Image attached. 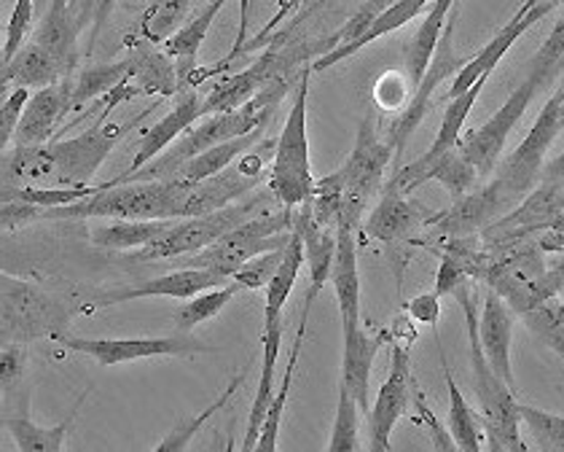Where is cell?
Segmentation results:
<instances>
[{
    "instance_id": "cell-1",
    "label": "cell",
    "mask_w": 564,
    "mask_h": 452,
    "mask_svg": "<svg viewBox=\"0 0 564 452\" xmlns=\"http://www.w3.org/2000/svg\"><path fill=\"white\" fill-rule=\"evenodd\" d=\"M124 132V125H97L70 140H48L39 146L14 143L3 151V186H91L97 170Z\"/></svg>"
},
{
    "instance_id": "cell-2",
    "label": "cell",
    "mask_w": 564,
    "mask_h": 452,
    "mask_svg": "<svg viewBox=\"0 0 564 452\" xmlns=\"http://www.w3.org/2000/svg\"><path fill=\"white\" fill-rule=\"evenodd\" d=\"M564 71V17L554 24V30L549 33V39L543 41V46L538 49L535 57L530 60V71H527L524 82L508 95V100L502 103L500 111H495L476 130L463 132L459 138V151L470 159V164L478 170V175L484 179H492V173L498 170L502 151H506L508 138H511L513 127L524 119L527 108L532 106L535 95L545 89V84H554L556 76Z\"/></svg>"
},
{
    "instance_id": "cell-3",
    "label": "cell",
    "mask_w": 564,
    "mask_h": 452,
    "mask_svg": "<svg viewBox=\"0 0 564 452\" xmlns=\"http://www.w3.org/2000/svg\"><path fill=\"white\" fill-rule=\"evenodd\" d=\"M288 92V76L280 73L267 89L261 92L259 97L248 103V106L237 108V111H218V114H207L205 119H199L192 130L186 132L181 140H175L173 149L159 154L153 162L145 164L140 173H134L132 179L121 181V183H130V181H167L170 175L181 168L186 159H192L196 154L207 149H216L220 143H229L235 138H245L250 132L263 130V125L269 121V116L274 114L278 108L280 97Z\"/></svg>"
},
{
    "instance_id": "cell-4",
    "label": "cell",
    "mask_w": 564,
    "mask_h": 452,
    "mask_svg": "<svg viewBox=\"0 0 564 452\" xmlns=\"http://www.w3.org/2000/svg\"><path fill=\"white\" fill-rule=\"evenodd\" d=\"M188 181L100 183L95 194L73 205L44 207L41 222L70 218H186Z\"/></svg>"
},
{
    "instance_id": "cell-5",
    "label": "cell",
    "mask_w": 564,
    "mask_h": 452,
    "mask_svg": "<svg viewBox=\"0 0 564 452\" xmlns=\"http://www.w3.org/2000/svg\"><path fill=\"white\" fill-rule=\"evenodd\" d=\"M463 304L465 326H468V342H470V369H474V390L478 399V420L481 429L487 433V448L489 452H527L524 439H521V401L513 394L498 372L492 369L481 351V340H478V310L474 304V294L468 286L455 294Z\"/></svg>"
},
{
    "instance_id": "cell-6",
    "label": "cell",
    "mask_w": 564,
    "mask_h": 452,
    "mask_svg": "<svg viewBox=\"0 0 564 452\" xmlns=\"http://www.w3.org/2000/svg\"><path fill=\"white\" fill-rule=\"evenodd\" d=\"M0 340L3 345H30L39 340L59 342L70 329V313L57 297L33 280L0 275Z\"/></svg>"
},
{
    "instance_id": "cell-7",
    "label": "cell",
    "mask_w": 564,
    "mask_h": 452,
    "mask_svg": "<svg viewBox=\"0 0 564 452\" xmlns=\"http://www.w3.org/2000/svg\"><path fill=\"white\" fill-rule=\"evenodd\" d=\"M293 226H296V207L274 205L239 224L237 229L226 232L213 246L196 250L192 259H186V267H202V270H213L220 278L231 280L245 261L256 259L267 250L285 248L291 243Z\"/></svg>"
},
{
    "instance_id": "cell-8",
    "label": "cell",
    "mask_w": 564,
    "mask_h": 452,
    "mask_svg": "<svg viewBox=\"0 0 564 452\" xmlns=\"http://www.w3.org/2000/svg\"><path fill=\"white\" fill-rule=\"evenodd\" d=\"M310 73L299 76L296 97H293L291 114H288L282 132L272 151V168H269L267 189L274 194L280 205L302 207L310 203L315 175H312L310 159V132H306V103H310Z\"/></svg>"
},
{
    "instance_id": "cell-9",
    "label": "cell",
    "mask_w": 564,
    "mask_h": 452,
    "mask_svg": "<svg viewBox=\"0 0 564 452\" xmlns=\"http://www.w3.org/2000/svg\"><path fill=\"white\" fill-rule=\"evenodd\" d=\"M562 103H564V84L554 89V95L549 97V103L543 106V111L538 114L535 125L527 132V138L517 146L513 154L500 159L498 170L489 179V189L495 192V197L500 200L502 211H511L517 207L527 194L535 189V183L541 181V168L543 159L549 154L551 143L556 136L564 130L562 125Z\"/></svg>"
},
{
    "instance_id": "cell-10",
    "label": "cell",
    "mask_w": 564,
    "mask_h": 452,
    "mask_svg": "<svg viewBox=\"0 0 564 452\" xmlns=\"http://www.w3.org/2000/svg\"><path fill=\"white\" fill-rule=\"evenodd\" d=\"M280 205L274 200V194L250 192L248 197L237 200V203L220 207V211L205 213V216H192V218H177V222L170 224V229L164 232L162 237L151 243V246L134 250V259L138 261H156V259H177V256H192L196 250L213 246V243L220 240L226 232L237 229L239 224H245L248 218L259 216V213L269 211V207Z\"/></svg>"
},
{
    "instance_id": "cell-11",
    "label": "cell",
    "mask_w": 564,
    "mask_h": 452,
    "mask_svg": "<svg viewBox=\"0 0 564 452\" xmlns=\"http://www.w3.org/2000/svg\"><path fill=\"white\" fill-rule=\"evenodd\" d=\"M545 254L538 237L513 243V246L495 248L489 270L481 283L492 289L517 315L541 308L549 299H556V289L545 278Z\"/></svg>"
},
{
    "instance_id": "cell-12",
    "label": "cell",
    "mask_w": 564,
    "mask_h": 452,
    "mask_svg": "<svg viewBox=\"0 0 564 452\" xmlns=\"http://www.w3.org/2000/svg\"><path fill=\"white\" fill-rule=\"evenodd\" d=\"M395 159V149L388 138H379L371 116H366L355 136V146L339 173L345 181V205H341L339 222H349L360 232V222L369 213L371 200L379 197L390 162Z\"/></svg>"
},
{
    "instance_id": "cell-13",
    "label": "cell",
    "mask_w": 564,
    "mask_h": 452,
    "mask_svg": "<svg viewBox=\"0 0 564 452\" xmlns=\"http://www.w3.org/2000/svg\"><path fill=\"white\" fill-rule=\"evenodd\" d=\"M67 351L84 353V356L95 358L100 366H121L130 362H143V358H159V356H177V358H192V356H210V353H220L216 345H205V342L194 340L192 334H170V337H119V340H89V337H73L65 334L59 340Z\"/></svg>"
},
{
    "instance_id": "cell-14",
    "label": "cell",
    "mask_w": 564,
    "mask_h": 452,
    "mask_svg": "<svg viewBox=\"0 0 564 452\" xmlns=\"http://www.w3.org/2000/svg\"><path fill=\"white\" fill-rule=\"evenodd\" d=\"M564 211V189L562 181H543L541 186L532 189L517 207L506 213V216L495 218L492 224L484 226L478 232L484 248H506L513 243L530 240V237H541L551 224L560 218Z\"/></svg>"
},
{
    "instance_id": "cell-15",
    "label": "cell",
    "mask_w": 564,
    "mask_h": 452,
    "mask_svg": "<svg viewBox=\"0 0 564 452\" xmlns=\"http://www.w3.org/2000/svg\"><path fill=\"white\" fill-rule=\"evenodd\" d=\"M414 369L412 353L406 342H392L390 356V375L379 388L377 401L369 412L371 429V452H390L392 450V429L398 420L409 412V405L414 399Z\"/></svg>"
},
{
    "instance_id": "cell-16",
    "label": "cell",
    "mask_w": 564,
    "mask_h": 452,
    "mask_svg": "<svg viewBox=\"0 0 564 452\" xmlns=\"http://www.w3.org/2000/svg\"><path fill=\"white\" fill-rule=\"evenodd\" d=\"M556 6H560V0H524L517 14L502 24L500 33L495 35V39L489 41V44L484 46L474 60H468V63L457 71L455 84H452V89H449V100L452 97L463 95V92H468L478 82V78L492 76V71L498 68L500 60L511 52V46L517 44L521 35H524L527 30L535 28L538 22H543L545 17L556 9Z\"/></svg>"
},
{
    "instance_id": "cell-17",
    "label": "cell",
    "mask_w": 564,
    "mask_h": 452,
    "mask_svg": "<svg viewBox=\"0 0 564 452\" xmlns=\"http://www.w3.org/2000/svg\"><path fill=\"white\" fill-rule=\"evenodd\" d=\"M207 114L210 111H207L205 95H199L194 87L181 89L175 106L170 108V111L164 114L156 125L145 130V136H143V140H140V146H138V151H134V159L130 162V168H127V173H121L119 179H113V183H121V181L132 179L134 173H140L145 164L153 162L159 154H164V151H167L175 140H181L183 136H186L196 121L205 119Z\"/></svg>"
},
{
    "instance_id": "cell-18",
    "label": "cell",
    "mask_w": 564,
    "mask_h": 452,
    "mask_svg": "<svg viewBox=\"0 0 564 452\" xmlns=\"http://www.w3.org/2000/svg\"><path fill=\"white\" fill-rule=\"evenodd\" d=\"M455 17H452L449 24H446L444 39H441V44H438V52H435L431 68H427L425 78L420 82V87L414 89V97L409 100V106L403 108L401 119L390 127L388 140L392 143V149H395V157L406 149L409 138L414 136V130L422 125V119H425V114H427V108H431L438 84L444 82L449 73H457L465 63H468V60H457L455 52H452V30H455V22H457Z\"/></svg>"
},
{
    "instance_id": "cell-19",
    "label": "cell",
    "mask_w": 564,
    "mask_h": 452,
    "mask_svg": "<svg viewBox=\"0 0 564 452\" xmlns=\"http://www.w3.org/2000/svg\"><path fill=\"white\" fill-rule=\"evenodd\" d=\"M218 286H226V278H220L218 272L202 270V267H183V270H175L170 275H162V278L143 280L140 286H124V289H113L91 299L87 310H106L113 308V304L121 302H138V299H151V297H164V299H192L207 289H218Z\"/></svg>"
},
{
    "instance_id": "cell-20",
    "label": "cell",
    "mask_w": 564,
    "mask_h": 452,
    "mask_svg": "<svg viewBox=\"0 0 564 452\" xmlns=\"http://www.w3.org/2000/svg\"><path fill=\"white\" fill-rule=\"evenodd\" d=\"M487 78L489 76L478 78V82L468 92L452 97L449 106H446V111H444V119H441L438 136H435L431 149H427L420 159H414L412 164H406V168H401L395 175H392V181L398 183V189H401L403 194L414 192L416 175H420L427 164H433L435 159L444 157L446 151L457 149L459 138H463V132H465V121H468V116H470V111H474L478 97H481V89H484V84H487Z\"/></svg>"
},
{
    "instance_id": "cell-21",
    "label": "cell",
    "mask_w": 564,
    "mask_h": 452,
    "mask_svg": "<svg viewBox=\"0 0 564 452\" xmlns=\"http://www.w3.org/2000/svg\"><path fill=\"white\" fill-rule=\"evenodd\" d=\"M390 332L379 329V332H369L366 326L341 329V377L339 380L347 385L349 394L360 405V412H371V372L373 362H377L379 351L388 342Z\"/></svg>"
},
{
    "instance_id": "cell-22",
    "label": "cell",
    "mask_w": 564,
    "mask_h": 452,
    "mask_svg": "<svg viewBox=\"0 0 564 452\" xmlns=\"http://www.w3.org/2000/svg\"><path fill=\"white\" fill-rule=\"evenodd\" d=\"M500 216H506V211H502L500 200L495 197L489 183H484L481 189H474V192L452 200V205L446 211L435 213V218H431L427 226H431L433 237L452 240V237H474Z\"/></svg>"
},
{
    "instance_id": "cell-23",
    "label": "cell",
    "mask_w": 564,
    "mask_h": 452,
    "mask_svg": "<svg viewBox=\"0 0 564 452\" xmlns=\"http://www.w3.org/2000/svg\"><path fill=\"white\" fill-rule=\"evenodd\" d=\"M358 229L349 222L336 224V259L330 270L341 329L364 326L360 315V272H358Z\"/></svg>"
},
{
    "instance_id": "cell-24",
    "label": "cell",
    "mask_w": 564,
    "mask_h": 452,
    "mask_svg": "<svg viewBox=\"0 0 564 452\" xmlns=\"http://www.w3.org/2000/svg\"><path fill=\"white\" fill-rule=\"evenodd\" d=\"M282 318H263V332H261V380L256 388L253 405L248 412V431H245L242 450L253 452L259 444L263 415H267L269 405L274 399V390H278V362H280V345H282Z\"/></svg>"
},
{
    "instance_id": "cell-25",
    "label": "cell",
    "mask_w": 564,
    "mask_h": 452,
    "mask_svg": "<svg viewBox=\"0 0 564 452\" xmlns=\"http://www.w3.org/2000/svg\"><path fill=\"white\" fill-rule=\"evenodd\" d=\"M422 224L420 211L409 203V194H403L398 189L395 181H390L388 186L379 192V203L366 213V218L360 222V232L371 240L379 243H398L406 240L409 235Z\"/></svg>"
},
{
    "instance_id": "cell-26",
    "label": "cell",
    "mask_w": 564,
    "mask_h": 452,
    "mask_svg": "<svg viewBox=\"0 0 564 452\" xmlns=\"http://www.w3.org/2000/svg\"><path fill=\"white\" fill-rule=\"evenodd\" d=\"M478 340L489 366L513 388L511 342H513V310L508 308L492 289L484 297L481 318H478Z\"/></svg>"
},
{
    "instance_id": "cell-27",
    "label": "cell",
    "mask_w": 564,
    "mask_h": 452,
    "mask_svg": "<svg viewBox=\"0 0 564 452\" xmlns=\"http://www.w3.org/2000/svg\"><path fill=\"white\" fill-rule=\"evenodd\" d=\"M127 60H130V87H134L138 95H181L183 82L177 63L167 52H159L156 44L138 39L130 46Z\"/></svg>"
},
{
    "instance_id": "cell-28",
    "label": "cell",
    "mask_w": 564,
    "mask_h": 452,
    "mask_svg": "<svg viewBox=\"0 0 564 452\" xmlns=\"http://www.w3.org/2000/svg\"><path fill=\"white\" fill-rule=\"evenodd\" d=\"M70 89H73V78H65L63 84H54V87L35 89L33 97H30L28 108H24V116L20 121V130H17L14 136V143L17 146L48 143L57 121L63 119L65 111H70L73 108Z\"/></svg>"
},
{
    "instance_id": "cell-29",
    "label": "cell",
    "mask_w": 564,
    "mask_h": 452,
    "mask_svg": "<svg viewBox=\"0 0 564 452\" xmlns=\"http://www.w3.org/2000/svg\"><path fill=\"white\" fill-rule=\"evenodd\" d=\"M296 229L304 237V254H306V270H310V289H306L304 302L315 304L321 291L326 289L334 270L336 259V229L334 226H323L312 216L310 203L296 207Z\"/></svg>"
},
{
    "instance_id": "cell-30",
    "label": "cell",
    "mask_w": 564,
    "mask_h": 452,
    "mask_svg": "<svg viewBox=\"0 0 564 452\" xmlns=\"http://www.w3.org/2000/svg\"><path fill=\"white\" fill-rule=\"evenodd\" d=\"M285 73L280 68V60L274 54L259 60L256 65H250L248 71L235 73V76H226L205 95L207 100V111L218 114V111H237V108L248 106L253 97H259L274 78Z\"/></svg>"
},
{
    "instance_id": "cell-31",
    "label": "cell",
    "mask_w": 564,
    "mask_h": 452,
    "mask_svg": "<svg viewBox=\"0 0 564 452\" xmlns=\"http://www.w3.org/2000/svg\"><path fill=\"white\" fill-rule=\"evenodd\" d=\"M78 24L82 22L73 20L70 0H52L33 35L35 44L52 52V57L63 65L67 78H73L78 65Z\"/></svg>"
},
{
    "instance_id": "cell-32",
    "label": "cell",
    "mask_w": 564,
    "mask_h": 452,
    "mask_svg": "<svg viewBox=\"0 0 564 452\" xmlns=\"http://www.w3.org/2000/svg\"><path fill=\"white\" fill-rule=\"evenodd\" d=\"M0 84L6 87H28V89H46L54 87V84H63L67 78V73L63 71V65L52 57V52H46L44 46L30 41L24 44L14 57L9 60L6 65H0Z\"/></svg>"
},
{
    "instance_id": "cell-33",
    "label": "cell",
    "mask_w": 564,
    "mask_h": 452,
    "mask_svg": "<svg viewBox=\"0 0 564 452\" xmlns=\"http://www.w3.org/2000/svg\"><path fill=\"white\" fill-rule=\"evenodd\" d=\"M455 3H459V0H433L425 20L420 22V30H416L414 39L409 41L406 52H403V65H406L409 82H412L414 89L420 87V82L425 78L427 68H431L435 52H438L441 39H444L446 24H449Z\"/></svg>"
},
{
    "instance_id": "cell-34",
    "label": "cell",
    "mask_w": 564,
    "mask_h": 452,
    "mask_svg": "<svg viewBox=\"0 0 564 452\" xmlns=\"http://www.w3.org/2000/svg\"><path fill=\"white\" fill-rule=\"evenodd\" d=\"M89 396H91V385L82 396H78L76 405L70 409V415H67L65 420H59L57 426H39L30 418H24V415L22 418L9 415V418H3V429L11 433V439H14L17 450L20 452H63L67 433H70L73 426H76L78 412H82L84 401H87Z\"/></svg>"
},
{
    "instance_id": "cell-35",
    "label": "cell",
    "mask_w": 564,
    "mask_h": 452,
    "mask_svg": "<svg viewBox=\"0 0 564 452\" xmlns=\"http://www.w3.org/2000/svg\"><path fill=\"white\" fill-rule=\"evenodd\" d=\"M177 218H113V222L91 226L89 240L91 246L106 250H134L151 246L156 237L170 229Z\"/></svg>"
},
{
    "instance_id": "cell-36",
    "label": "cell",
    "mask_w": 564,
    "mask_h": 452,
    "mask_svg": "<svg viewBox=\"0 0 564 452\" xmlns=\"http://www.w3.org/2000/svg\"><path fill=\"white\" fill-rule=\"evenodd\" d=\"M433 0H398V3H392L388 11H384L382 17H379L377 22L371 24L369 30H366L364 35H360L355 44H347V46H336L330 49V52L321 54V57L312 63V71H326V68H334V65H339L341 60L352 57V54H358L360 49H366L369 44H373V41H379L382 35H390L395 33V30H401L403 24L412 22L414 17H420L422 11L431 6Z\"/></svg>"
},
{
    "instance_id": "cell-37",
    "label": "cell",
    "mask_w": 564,
    "mask_h": 452,
    "mask_svg": "<svg viewBox=\"0 0 564 452\" xmlns=\"http://www.w3.org/2000/svg\"><path fill=\"white\" fill-rule=\"evenodd\" d=\"M315 304L312 302H304V310H302V323H299V332H296V340H293V347H291V356H288V366H285V375H282V380L278 385V390H274V399L272 405H269L267 415H263V426H261V437H259V444H256V450H278V439H280V426H282V415H285V407H288V396H291V388H293V375H296V366H299V356H302V345H304V334H306V323H310V313Z\"/></svg>"
},
{
    "instance_id": "cell-38",
    "label": "cell",
    "mask_w": 564,
    "mask_h": 452,
    "mask_svg": "<svg viewBox=\"0 0 564 452\" xmlns=\"http://www.w3.org/2000/svg\"><path fill=\"white\" fill-rule=\"evenodd\" d=\"M261 136H263V130H256L245 138H235V140H229V143L216 146V149L202 151V154L186 159V162H183L167 181L199 183V181L213 179V175L224 173L226 168H231V162H235V159L248 154V151L259 143Z\"/></svg>"
},
{
    "instance_id": "cell-39",
    "label": "cell",
    "mask_w": 564,
    "mask_h": 452,
    "mask_svg": "<svg viewBox=\"0 0 564 452\" xmlns=\"http://www.w3.org/2000/svg\"><path fill=\"white\" fill-rule=\"evenodd\" d=\"M427 181H438L441 186L446 189V194H449L452 200H457L463 197V194L474 192L476 183L481 181V175H478V170L470 164V159L465 157L457 146V149L446 151L444 157L435 159L433 164H427V168L416 175L414 189H420L422 183Z\"/></svg>"
},
{
    "instance_id": "cell-40",
    "label": "cell",
    "mask_w": 564,
    "mask_h": 452,
    "mask_svg": "<svg viewBox=\"0 0 564 452\" xmlns=\"http://www.w3.org/2000/svg\"><path fill=\"white\" fill-rule=\"evenodd\" d=\"M435 345H438L441 366H444V377H446V390H449V433H452V439H455L457 450L478 452L481 450V431H478L481 420L476 418V412L470 409L468 399L463 396V390L457 388L455 375H452L449 362H446V353H444V347H441V342H435Z\"/></svg>"
},
{
    "instance_id": "cell-41",
    "label": "cell",
    "mask_w": 564,
    "mask_h": 452,
    "mask_svg": "<svg viewBox=\"0 0 564 452\" xmlns=\"http://www.w3.org/2000/svg\"><path fill=\"white\" fill-rule=\"evenodd\" d=\"M194 0H151L138 20V39L164 44L186 24Z\"/></svg>"
},
{
    "instance_id": "cell-42",
    "label": "cell",
    "mask_w": 564,
    "mask_h": 452,
    "mask_svg": "<svg viewBox=\"0 0 564 452\" xmlns=\"http://www.w3.org/2000/svg\"><path fill=\"white\" fill-rule=\"evenodd\" d=\"M237 291H239V286L231 280V283L218 286V289H207V291H202V294L186 299V302H183L173 315L175 329L181 334H192L194 329L202 326V323L213 321V318H216L220 310H224L226 304L235 299Z\"/></svg>"
},
{
    "instance_id": "cell-43",
    "label": "cell",
    "mask_w": 564,
    "mask_h": 452,
    "mask_svg": "<svg viewBox=\"0 0 564 452\" xmlns=\"http://www.w3.org/2000/svg\"><path fill=\"white\" fill-rule=\"evenodd\" d=\"M130 84V60H119L113 65H97V68H87L82 76L73 82L70 100L73 108L84 106V103L97 100V97L108 95V92L121 89Z\"/></svg>"
},
{
    "instance_id": "cell-44",
    "label": "cell",
    "mask_w": 564,
    "mask_h": 452,
    "mask_svg": "<svg viewBox=\"0 0 564 452\" xmlns=\"http://www.w3.org/2000/svg\"><path fill=\"white\" fill-rule=\"evenodd\" d=\"M245 375H248V372H242V375H235V377H231V383L226 385V388H224V394H220L218 399L213 401L210 407H205V409H202L199 415H194V418H188V420H181V423H175V429L170 431L167 437H164L162 442L156 444V450H159V452H181V450H186L188 444H192V439L196 437V433H199L202 429H205V423H207V420H210L213 415L218 412V409H224L226 405H229V399H231V396H235L239 385L245 383Z\"/></svg>"
},
{
    "instance_id": "cell-45",
    "label": "cell",
    "mask_w": 564,
    "mask_h": 452,
    "mask_svg": "<svg viewBox=\"0 0 564 452\" xmlns=\"http://www.w3.org/2000/svg\"><path fill=\"white\" fill-rule=\"evenodd\" d=\"M360 405L349 388L339 380V399H336L334 429H330L328 452H358L360 450V431H358Z\"/></svg>"
},
{
    "instance_id": "cell-46",
    "label": "cell",
    "mask_w": 564,
    "mask_h": 452,
    "mask_svg": "<svg viewBox=\"0 0 564 452\" xmlns=\"http://www.w3.org/2000/svg\"><path fill=\"white\" fill-rule=\"evenodd\" d=\"M341 205H345V181H341L339 170L323 175V179H315L310 197V211L315 216V222L336 229L341 216Z\"/></svg>"
},
{
    "instance_id": "cell-47",
    "label": "cell",
    "mask_w": 564,
    "mask_h": 452,
    "mask_svg": "<svg viewBox=\"0 0 564 452\" xmlns=\"http://www.w3.org/2000/svg\"><path fill=\"white\" fill-rule=\"evenodd\" d=\"M521 423L532 437L538 450L543 452H564V418L562 415L545 412V409L521 405Z\"/></svg>"
},
{
    "instance_id": "cell-48",
    "label": "cell",
    "mask_w": 564,
    "mask_h": 452,
    "mask_svg": "<svg viewBox=\"0 0 564 452\" xmlns=\"http://www.w3.org/2000/svg\"><path fill=\"white\" fill-rule=\"evenodd\" d=\"M521 318H524L532 334H538L551 351L564 358V302H560V297L549 299L541 308L530 310Z\"/></svg>"
},
{
    "instance_id": "cell-49",
    "label": "cell",
    "mask_w": 564,
    "mask_h": 452,
    "mask_svg": "<svg viewBox=\"0 0 564 452\" xmlns=\"http://www.w3.org/2000/svg\"><path fill=\"white\" fill-rule=\"evenodd\" d=\"M285 248L267 250V254L256 256V259H250V261H245V265L239 267L231 280H235L239 289L263 291L269 283H272L274 275H278L282 259H285Z\"/></svg>"
},
{
    "instance_id": "cell-50",
    "label": "cell",
    "mask_w": 564,
    "mask_h": 452,
    "mask_svg": "<svg viewBox=\"0 0 564 452\" xmlns=\"http://www.w3.org/2000/svg\"><path fill=\"white\" fill-rule=\"evenodd\" d=\"M392 3H398V0H364V3H360V9L349 17L345 28H341L334 39L326 41V52H330V49H336V46L355 44V41H358L360 35H364L366 30H369L371 24L384 14Z\"/></svg>"
},
{
    "instance_id": "cell-51",
    "label": "cell",
    "mask_w": 564,
    "mask_h": 452,
    "mask_svg": "<svg viewBox=\"0 0 564 452\" xmlns=\"http://www.w3.org/2000/svg\"><path fill=\"white\" fill-rule=\"evenodd\" d=\"M30 97H33V89L28 87H14L9 95H3V106H0V149L3 151H9L14 143Z\"/></svg>"
},
{
    "instance_id": "cell-52",
    "label": "cell",
    "mask_w": 564,
    "mask_h": 452,
    "mask_svg": "<svg viewBox=\"0 0 564 452\" xmlns=\"http://www.w3.org/2000/svg\"><path fill=\"white\" fill-rule=\"evenodd\" d=\"M24 366H28L24 345H3V351H0V385H3V396L11 394L22 383Z\"/></svg>"
},
{
    "instance_id": "cell-53",
    "label": "cell",
    "mask_w": 564,
    "mask_h": 452,
    "mask_svg": "<svg viewBox=\"0 0 564 452\" xmlns=\"http://www.w3.org/2000/svg\"><path fill=\"white\" fill-rule=\"evenodd\" d=\"M414 401H416V409H420V418H422L420 423L425 426L427 433H431L435 448H438V450H457V444H455V439H452V433L444 431V426L438 423V418H435V415H433V409L427 407L425 394H422L420 385H416V380H414Z\"/></svg>"
},
{
    "instance_id": "cell-54",
    "label": "cell",
    "mask_w": 564,
    "mask_h": 452,
    "mask_svg": "<svg viewBox=\"0 0 564 452\" xmlns=\"http://www.w3.org/2000/svg\"><path fill=\"white\" fill-rule=\"evenodd\" d=\"M403 315L412 318L414 323H422V326H438L441 318V297L435 291H427V294H420L414 299H409L403 304Z\"/></svg>"
},
{
    "instance_id": "cell-55",
    "label": "cell",
    "mask_w": 564,
    "mask_h": 452,
    "mask_svg": "<svg viewBox=\"0 0 564 452\" xmlns=\"http://www.w3.org/2000/svg\"><path fill=\"white\" fill-rule=\"evenodd\" d=\"M538 243H541L545 256L564 254V211L560 213V218H556V222L551 224L541 237H538Z\"/></svg>"
},
{
    "instance_id": "cell-56",
    "label": "cell",
    "mask_w": 564,
    "mask_h": 452,
    "mask_svg": "<svg viewBox=\"0 0 564 452\" xmlns=\"http://www.w3.org/2000/svg\"><path fill=\"white\" fill-rule=\"evenodd\" d=\"M545 275H549V280H551V286L556 289V294H562L564 291V254H560V259H556L554 265H549Z\"/></svg>"
},
{
    "instance_id": "cell-57",
    "label": "cell",
    "mask_w": 564,
    "mask_h": 452,
    "mask_svg": "<svg viewBox=\"0 0 564 452\" xmlns=\"http://www.w3.org/2000/svg\"><path fill=\"white\" fill-rule=\"evenodd\" d=\"M562 125H564V103H562Z\"/></svg>"
},
{
    "instance_id": "cell-58",
    "label": "cell",
    "mask_w": 564,
    "mask_h": 452,
    "mask_svg": "<svg viewBox=\"0 0 564 452\" xmlns=\"http://www.w3.org/2000/svg\"><path fill=\"white\" fill-rule=\"evenodd\" d=\"M299 6H306V0H299Z\"/></svg>"
}]
</instances>
